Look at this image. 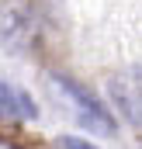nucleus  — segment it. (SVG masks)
<instances>
[{"instance_id":"1","label":"nucleus","mask_w":142,"mask_h":149,"mask_svg":"<svg viewBox=\"0 0 142 149\" xmlns=\"http://www.w3.org/2000/svg\"><path fill=\"white\" fill-rule=\"evenodd\" d=\"M52 83H56V90L70 101V108L76 111V121H80V125H87V128H94V132H101V135H111V132H114V121H111L107 108L87 90V87H80L76 80L59 76V73H52Z\"/></svg>"},{"instance_id":"2","label":"nucleus","mask_w":142,"mask_h":149,"mask_svg":"<svg viewBox=\"0 0 142 149\" xmlns=\"http://www.w3.org/2000/svg\"><path fill=\"white\" fill-rule=\"evenodd\" d=\"M0 114L3 118H17V121H31L38 114V108L21 87H10V83L0 80Z\"/></svg>"},{"instance_id":"3","label":"nucleus","mask_w":142,"mask_h":149,"mask_svg":"<svg viewBox=\"0 0 142 149\" xmlns=\"http://www.w3.org/2000/svg\"><path fill=\"white\" fill-rule=\"evenodd\" d=\"M56 149H97V146H90V142H83V139H59Z\"/></svg>"}]
</instances>
